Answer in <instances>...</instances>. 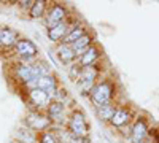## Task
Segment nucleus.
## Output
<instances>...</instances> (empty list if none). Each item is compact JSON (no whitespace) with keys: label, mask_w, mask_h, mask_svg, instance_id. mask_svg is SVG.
Returning a JSON list of instances; mask_svg holds the SVG:
<instances>
[{"label":"nucleus","mask_w":159,"mask_h":143,"mask_svg":"<svg viewBox=\"0 0 159 143\" xmlns=\"http://www.w3.org/2000/svg\"><path fill=\"white\" fill-rule=\"evenodd\" d=\"M113 83L105 80L97 83L94 87L91 89V99L92 102L96 103V107H102V105H107L110 103L111 97H113Z\"/></svg>","instance_id":"obj_1"},{"label":"nucleus","mask_w":159,"mask_h":143,"mask_svg":"<svg viewBox=\"0 0 159 143\" xmlns=\"http://www.w3.org/2000/svg\"><path fill=\"white\" fill-rule=\"evenodd\" d=\"M67 129L72 135L84 138L88 135V124L84 119V114L81 111H73L69 123H67Z\"/></svg>","instance_id":"obj_2"},{"label":"nucleus","mask_w":159,"mask_h":143,"mask_svg":"<svg viewBox=\"0 0 159 143\" xmlns=\"http://www.w3.org/2000/svg\"><path fill=\"white\" fill-rule=\"evenodd\" d=\"M15 49H16V53H18L24 60L34 59V57L37 56V53H38V48H37L30 40H27V38H21V40H18Z\"/></svg>","instance_id":"obj_3"},{"label":"nucleus","mask_w":159,"mask_h":143,"mask_svg":"<svg viewBox=\"0 0 159 143\" xmlns=\"http://www.w3.org/2000/svg\"><path fill=\"white\" fill-rule=\"evenodd\" d=\"M65 15H67V10H65L62 5H59V3H54V5H52V7L49 8L48 16H46L45 22H46L48 27L51 29V27H54V25H57V24L64 22Z\"/></svg>","instance_id":"obj_4"},{"label":"nucleus","mask_w":159,"mask_h":143,"mask_svg":"<svg viewBox=\"0 0 159 143\" xmlns=\"http://www.w3.org/2000/svg\"><path fill=\"white\" fill-rule=\"evenodd\" d=\"M97 76H99V70L96 69V65H91V67H86L83 69L81 72V76H80V87L84 89V91H89L92 83H94L97 80Z\"/></svg>","instance_id":"obj_5"},{"label":"nucleus","mask_w":159,"mask_h":143,"mask_svg":"<svg viewBox=\"0 0 159 143\" xmlns=\"http://www.w3.org/2000/svg\"><path fill=\"white\" fill-rule=\"evenodd\" d=\"M99 56H100V51H99V48L92 45L89 49H86L84 53L78 57V65H80V67H83V69L94 65V62L99 59Z\"/></svg>","instance_id":"obj_6"},{"label":"nucleus","mask_w":159,"mask_h":143,"mask_svg":"<svg viewBox=\"0 0 159 143\" xmlns=\"http://www.w3.org/2000/svg\"><path fill=\"white\" fill-rule=\"evenodd\" d=\"M29 100H30L32 105H35L37 108H42L45 105H49V96L45 92V91L38 89L37 86L32 91H29Z\"/></svg>","instance_id":"obj_7"},{"label":"nucleus","mask_w":159,"mask_h":143,"mask_svg":"<svg viewBox=\"0 0 159 143\" xmlns=\"http://www.w3.org/2000/svg\"><path fill=\"white\" fill-rule=\"evenodd\" d=\"M37 87H38V89H42V91H45V92L51 97V96H54V94H56L57 81H56V78H54V76L45 75V76H42V78H40V80L37 81Z\"/></svg>","instance_id":"obj_8"},{"label":"nucleus","mask_w":159,"mask_h":143,"mask_svg":"<svg viewBox=\"0 0 159 143\" xmlns=\"http://www.w3.org/2000/svg\"><path fill=\"white\" fill-rule=\"evenodd\" d=\"M69 32H70V27L67 25V22H61V24L54 25V27L48 29V37H49V40H51V42L57 43V42L64 40V38L67 37Z\"/></svg>","instance_id":"obj_9"},{"label":"nucleus","mask_w":159,"mask_h":143,"mask_svg":"<svg viewBox=\"0 0 159 143\" xmlns=\"http://www.w3.org/2000/svg\"><path fill=\"white\" fill-rule=\"evenodd\" d=\"M27 123L32 131H43V129H46L49 126L51 121H49V118H46V116L40 114V113H30L27 118Z\"/></svg>","instance_id":"obj_10"},{"label":"nucleus","mask_w":159,"mask_h":143,"mask_svg":"<svg viewBox=\"0 0 159 143\" xmlns=\"http://www.w3.org/2000/svg\"><path fill=\"white\" fill-rule=\"evenodd\" d=\"M16 43H18V38L15 30L10 27H0V45L11 48V46H16Z\"/></svg>","instance_id":"obj_11"},{"label":"nucleus","mask_w":159,"mask_h":143,"mask_svg":"<svg viewBox=\"0 0 159 143\" xmlns=\"http://www.w3.org/2000/svg\"><path fill=\"white\" fill-rule=\"evenodd\" d=\"M64 111L65 107L62 102H51L48 105V116H49V121H62L64 119Z\"/></svg>","instance_id":"obj_12"},{"label":"nucleus","mask_w":159,"mask_h":143,"mask_svg":"<svg viewBox=\"0 0 159 143\" xmlns=\"http://www.w3.org/2000/svg\"><path fill=\"white\" fill-rule=\"evenodd\" d=\"M148 135V126H147V121H145L143 118L142 119H137L134 127H132V138H134V141H142L145 140Z\"/></svg>","instance_id":"obj_13"},{"label":"nucleus","mask_w":159,"mask_h":143,"mask_svg":"<svg viewBox=\"0 0 159 143\" xmlns=\"http://www.w3.org/2000/svg\"><path fill=\"white\" fill-rule=\"evenodd\" d=\"M57 57L62 64H70L72 60H75L76 54H75V51L70 45L67 43H62L59 48H57Z\"/></svg>","instance_id":"obj_14"},{"label":"nucleus","mask_w":159,"mask_h":143,"mask_svg":"<svg viewBox=\"0 0 159 143\" xmlns=\"http://www.w3.org/2000/svg\"><path fill=\"white\" fill-rule=\"evenodd\" d=\"M129 121H130V113H129L126 108H116V113H115L113 119H111L110 123H111V126H115V127H123V126H126Z\"/></svg>","instance_id":"obj_15"},{"label":"nucleus","mask_w":159,"mask_h":143,"mask_svg":"<svg viewBox=\"0 0 159 143\" xmlns=\"http://www.w3.org/2000/svg\"><path fill=\"white\" fill-rule=\"evenodd\" d=\"M84 35H88L84 25H73V27L70 29V32L67 34V37L64 38V43L72 45V43H75L76 40H80V38L84 37Z\"/></svg>","instance_id":"obj_16"},{"label":"nucleus","mask_w":159,"mask_h":143,"mask_svg":"<svg viewBox=\"0 0 159 143\" xmlns=\"http://www.w3.org/2000/svg\"><path fill=\"white\" fill-rule=\"evenodd\" d=\"M70 46L73 48L75 54L80 57V56H81V54L84 53L86 49H89V48L92 46V45H91V37H89V35H84V37H81V38H80V40H76L75 43H72Z\"/></svg>","instance_id":"obj_17"},{"label":"nucleus","mask_w":159,"mask_h":143,"mask_svg":"<svg viewBox=\"0 0 159 143\" xmlns=\"http://www.w3.org/2000/svg\"><path fill=\"white\" fill-rule=\"evenodd\" d=\"M115 113H116V108H115L113 103H107V105L97 107V116L102 121H111Z\"/></svg>","instance_id":"obj_18"},{"label":"nucleus","mask_w":159,"mask_h":143,"mask_svg":"<svg viewBox=\"0 0 159 143\" xmlns=\"http://www.w3.org/2000/svg\"><path fill=\"white\" fill-rule=\"evenodd\" d=\"M16 137L22 141V143H35V134L34 131L29 127V129H18L16 131Z\"/></svg>","instance_id":"obj_19"},{"label":"nucleus","mask_w":159,"mask_h":143,"mask_svg":"<svg viewBox=\"0 0 159 143\" xmlns=\"http://www.w3.org/2000/svg\"><path fill=\"white\" fill-rule=\"evenodd\" d=\"M46 5H48V2H45V0H37V2H34V7L30 8V16L32 18H42L45 15Z\"/></svg>","instance_id":"obj_20"},{"label":"nucleus","mask_w":159,"mask_h":143,"mask_svg":"<svg viewBox=\"0 0 159 143\" xmlns=\"http://www.w3.org/2000/svg\"><path fill=\"white\" fill-rule=\"evenodd\" d=\"M40 143H59L57 137L54 134H51V132H43V134H40V138H38Z\"/></svg>","instance_id":"obj_21"},{"label":"nucleus","mask_w":159,"mask_h":143,"mask_svg":"<svg viewBox=\"0 0 159 143\" xmlns=\"http://www.w3.org/2000/svg\"><path fill=\"white\" fill-rule=\"evenodd\" d=\"M134 143H147V141H145V140H142V141H134Z\"/></svg>","instance_id":"obj_22"},{"label":"nucleus","mask_w":159,"mask_h":143,"mask_svg":"<svg viewBox=\"0 0 159 143\" xmlns=\"http://www.w3.org/2000/svg\"><path fill=\"white\" fill-rule=\"evenodd\" d=\"M0 46H2V45H0Z\"/></svg>","instance_id":"obj_23"}]
</instances>
